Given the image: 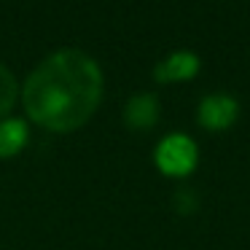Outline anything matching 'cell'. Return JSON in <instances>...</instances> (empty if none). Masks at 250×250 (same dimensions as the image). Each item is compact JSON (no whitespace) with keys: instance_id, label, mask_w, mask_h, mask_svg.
<instances>
[{"instance_id":"obj_1","label":"cell","mask_w":250,"mask_h":250,"mask_svg":"<svg viewBox=\"0 0 250 250\" xmlns=\"http://www.w3.org/2000/svg\"><path fill=\"white\" fill-rule=\"evenodd\" d=\"M103 100V70L81 49L46 57L22 89L27 116L49 132H73L94 116Z\"/></svg>"},{"instance_id":"obj_2","label":"cell","mask_w":250,"mask_h":250,"mask_svg":"<svg viewBox=\"0 0 250 250\" xmlns=\"http://www.w3.org/2000/svg\"><path fill=\"white\" fill-rule=\"evenodd\" d=\"M156 167L169 178H186L196 169L199 162V148L186 135H167L156 146Z\"/></svg>"},{"instance_id":"obj_3","label":"cell","mask_w":250,"mask_h":250,"mask_svg":"<svg viewBox=\"0 0 250 250\" xmlns=\"http://www.w3.org/2000/svg\"><path fill=\"white\" fill-rule=\"evenodd\" d=\"M199 124L210 132H221V129H229L234 126V121L239 119V103L237 97L226 92H215V94H207L205 100L199 103Z\"/></svg>"},{"instance_id":"obj_4","label":"cell","mask_w":250,"mask_h":250,"mask_svg":"<svg viewBox=\"0 0 250 250\" xmlns=\"http://www.w3.org/2000/svg\"><path fill=\"white\" fill-rule=\"evenodd\" d=\"M202 62L194 51H172L167 60H162L153 67V78L159 83H180V81H191L199 73Z\"/></svg>"},{"instance_id":"obj_5","label":"cell","mask_w":250,"mask_h":250,"mask_svg":"<svg viewBox=\"0 0 250 250\" xmlns=\"http://www.w3.org/2000/svg\"><path fill=\"white\" fill-rule=\"evenodd\" d=\"M159 100L148 92H137L124 105V124L135 132H146L159 121Z\"/></svg>"},{"instance_id":"obj_6","label":"cell","mask_w":250,"mask_h":250,"mask_svg":"<svg viewBox=\"0 0 250 250\" xmlns=\"http://www.w3.org/2000/svg\"><path fill=\"white\" fill-rule=\"evenodd\" d=\"M30 140L27 124L22 119H3L0 121V159H14Z\"/></svg>"},{"instance_id":"obj_7","label":"cell","mask_w":250,"mask_h":250,"mask_svg":"<svg viewBox=\"0 0 250 250\" xmlns=\"http://www.w3.org/2000/svg\"><path fill=\"white\" fill-rule=\"evenodd\" d=\"M17 97H19L17 78L6 65H0V119L11 113V108L17 105Z\"/></svg>"},{"instance_id":"obj_8","label":"cell","mask_w":250,"mask_h":250,"mask_svg":"<svg viewBox=\"0 0 250 250\" xmlns=\"http://www.w3.org/2000/svg\"><path fill=\"white\" fill-rule=\"evenodd\" d=\"M172 202H175V210L178 212H186V215H188V212H194L196 207V194L191 188H180V191H175V196H172Z\"/></svg>"}]
</instances>
